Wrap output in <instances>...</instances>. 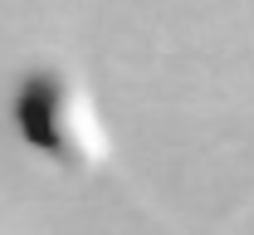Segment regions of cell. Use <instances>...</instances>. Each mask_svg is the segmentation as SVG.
<instances>
[{
    "label": "cell",
    "mask_w": 254,
    "mask_h": 235,
    "mask_svg": "<svg viewBox=\"0 0 254 235\" xmlns=\"http://www.w3.org/2000/svg\"><path fill=\"white\" fill-rule=\"evenodd\" d=\"M15 133L25 137V147L39 152L44 162L64 171L93 176L113 162V133L108 118L98 108L93 83L83 78V69L73 64H39L25 74V83L15 88L10 103Z\"/></svg>",
    "instance_id": "cell-1"
}]
</instances>
